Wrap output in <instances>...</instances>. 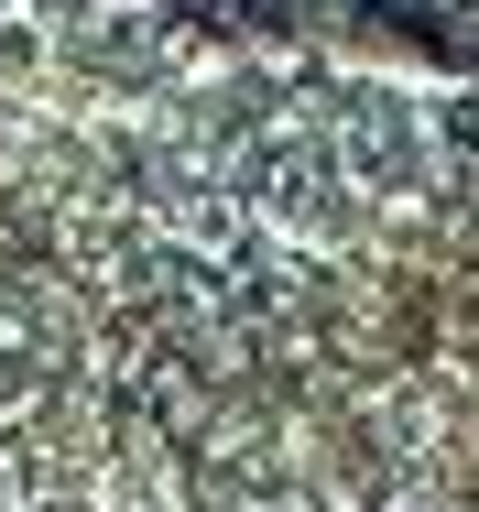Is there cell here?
<instances>
[{
  "label": "cell",
  "mask_w": 479,
  "mask_h": 512,
  "mask_svg": "<svg viewBox=\"0 0 479 512\" xmlns=\"http://www.w3.org/2000/svg\"><path fill=\"white\" fill-rule=\"evenodd\" d=\"M207 512H479V404H371Z\"/></svg>",
  "instance_id": "obj_1"
}]
</instances>
